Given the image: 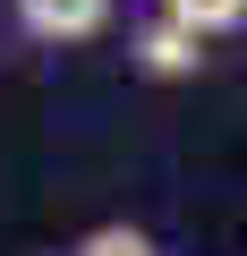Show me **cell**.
Here are the masks:
<instances>
[{
	"instance_id": "cell-3",
	"label": "cell",
	"mask_w": 247,
	"mask_h": 256,
	"mask_svg": "<svg viewBox=\"0 0 247 256\" xmlns=\"http://www.w3.org/2000/svg\"><path fill=\"white\" fill-rule=\"evenodd\" d=\"M162 18H171V26H188L196 43H213V34L247 26V0H162Z\"/></svg>"
},
{
	"instance_id": "cell-4",
	"label": "cell",
	"mask_w": 247,
	"mask_h": 256,
	"mask_svg": "<svg viewBox=\"0 0 247 256\" xmlns=\"http://www.w3.org/2000/svg\"><path fill=\"white\" fill-rule=\"evenodd\" d=\"M77 256H162L145 230H128V222H102V230H85L77 239Z\"/></svg>"
},
{
	"instance_id": "cell-1",
	"label": "cell",
	"mask_w": 247,
	"mask_h": 256,
	"mask_svg": "<svg viewBox=\"0 0 247 256\" xmlns=\"http://www.w3.org/2000/svg\"><path fill=\"white\" fill-rule=\"evenodd\" d=\"M17 26L34 43H85L111 26V0H17Z\"/></svg>"
},
{
	"instance_id": "cell-2",
	"label": "cell",
	"mask_w": 247,
	"mask_h": 256,
	"mask_svg": "<svg viewBox=\"0 0 247 256\" xmlns=\"http://www.w3.org/2000/svg\"><path fill=\"white\" fill-rule=\"evenodd\" d=\"M128 52H137V68H145V77H196V60H205V43H196L188 26H171V18H154Z\"/></svg>"
}]
</instances>
